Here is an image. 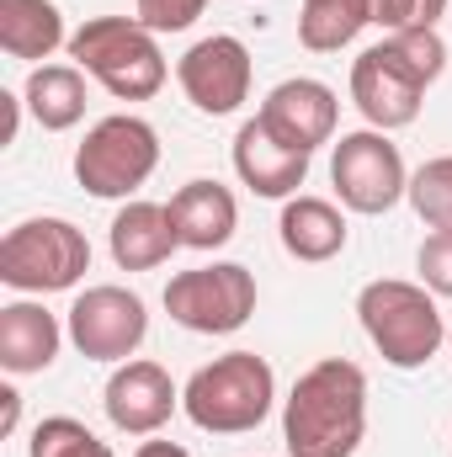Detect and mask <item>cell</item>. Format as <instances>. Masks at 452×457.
<instances>
[{
	"label": "cell",
	"mask_w": 452,
	"mask_h": 457,
	"mask_svg": "<svg viewBox=\"0 0 452 457\" xmlns=\"http://www.w3.org/2000/svg\"><path fill=\"white\" fill-rule=\"evenodd\" d=\"M362 436H367V372L346 356L314 361L282 404L288 457H356Z\"/></svg>",
	"instance_id": "cell-1"
},
{
	"label": "cell",
	"mask_w": 452,
	"mask_h": 457,
	"mask_svg": "<svg viewBox=\"0 0 452 457\" xmlns=\"http://www.w3.org/2000/svg\"><path fill=\"white\" fill-rule=\"evenodd\" d=\"M277 404V372L255 351H229L197 367L181 388V410L197 431L213 436H245L255 431Z\"/></svg>",
	"instance_id": "cell-2"
},
{
	"label": "cell",
	"mask_w": 452,
	"mask_h": 457,
	"mask_svg": "<svg viewBox=\"0 0 452 457\" xmlns=\"http://www.w3.org/2000/svg\"><path fill=\"white\" fill-rule=\"evenodd\" d=\"M356 320H362L367 341L378 345V356L389 367H399V372L426 367L442 351V341H448L437 293L426 282H399V277L367 282L356 293Z\"/></svg>",
	"instance_id": "cell-3"
},
{
	"label": "cell",
	"mask_w": 452,
	"mask_h": 457,
	"mask_svg": "<svg viewBox=\"0 0 452 457\" xmlns=\"http://www.w3.org/2000/svg\"><path fill=\"white\" fill-rule=\"evenodd\" d=\"M70 59L96 75L117 102H149L171 75L155 32L138 16H91L80 32H70Z\"/></svg>",
	"instance_id": "cell-4"
},
{
	"label": "cell",
	"mask_w": 452,
	"mask_h": 457,
	"mask_svg": "<svg viewBox=\"0 0 452 457\" xmlns=\"http://www.w3.org/2000/svg\"><path fill=\"white\" fill-rule=\"evenodd\" d=\"M91 271V239L70 219H27L0 239V282L16 293H70Z\"/></svg>",
	"instance_id": "cell-5"
},
{
	"label": "cell",
	"mask_w": 452,
	"mask_h": 457,
	"mask_svg": "<svg viewBox=\"0 0 452 457\" xmlns=\"http://www.w3.org/2000/svg\"><path fill=\"white\" fill-rule=\"evenodd\" d=\"M155 165H160V133L133 112L102 117L75 149V181L102 203L133 197L155 176Z\"/></svg>",
	"instance_id": "cell-6"
},
{
	"label": "cell",
	"mask_w": 452,
	"mask_h": 457,
	"mask_svg": "<svg viewBox=\"0 0 452 457\" xmlns=\"http://www.w3.org/2000/svg\"><path fill=\"white\" fill-rule=\"evenodd\" d=\"M165 314L192 336H234L255 314V277L239 261L176 271L165 282Z\"/></svg>",
	"instance_id": "cell-7"
},
{
	"label": "cell",
	"mask_w": 452,
	"mask_h": 457,
	"mask_svg": "<svg viewBox=\"0 0 452 457\" xmlns=\"http://www.w3.org/2000/svg\"><path fill=\"white\" fill-rule=\"evenodd\" d=\"M331 181H336V197L351 213H389L405 203L410 192V170H405V154L389 133L378 128H356V133H340L336 149H331Z\"/></svg>",
	"instance_id": "cell-8"
},
{
	"label": "cell",
	"mask_w": 452,
	"mask_h": 457,
	"mask_svg": "<svg viewBox=\"0 0 452 457\" xmlns=\"http://www.w3.org/2000/svg\"><path fill=\"white\" fill-rule=\"evenodd\" d=\"M70 341L86 361H128L144 336H149V309L138 293L102 282V287H86L75 303H70Z\"/></svg>",
	"instance_id": "cell-9"
},
{
	"label": "cell",
	"mask_w": 452,
	"mask_h": 457,
	"mask_svg": "<svg viewBox=\"0 0 452 457\" xmlns=\"http://www.w3.org/2000/svg\"><path fill=\"white\" fill-rule=\"evenodd\" d=\"M351 102H356V112L367 117V128L394 133V128H410L421 117L426 80L383 37V43H372V48L356 54V64H351Z\"/></svg>",
	"instance_id": "cell-10"
},
{
	"label": "cell",
	"mask_w": 452,
	"mask_h": 457,
	"mask_svg": "<svg viewBox=\"0 0 452 457\" xmlns=\"http://www.w3.org/2000/svg\"><path fill=\"white\" fill-rule=\"evenodd\" d=\"M176 80L187 91V102L208 117H229L250 102V48L234 32H213L203 43H192L176 64Z\"/></svg>",
	"instance_id": "cell-11"
},
{
	"label": "cell",
	"mask_w": 452,
	"mask_h": 457,
	"mask_svg": "<svg viewBox=\"0 0 452 457\" xmlns=\"http://www.w3.org/2000/svg\"><path fill=\"white\" fill-rule=\"evenodd\" d=\"M261 122L288 144V149H304V154H314L320 144H331L336 138V122H340V102L336 91L325 86V80H309V75H293V80H282V86H272L266 91V102H261Z\"/></svg>",
	"instance_id": "cell-12"
},
{
	"label": "cell",
	"mask_w": 452,
	"mask_h": 457,
	"mask_svg": "<svg viewBox=\"0 0 452 457\" xmlns=\"http://www.w3.org/2000/svg\"><path fill=\"white\" fill-rule=\"evenodd\" d=\"M107 420L122 436H155L176 410H181V388L171 383V372L160 361H122L107 378Z\"/></svg>",
	"instance_id": "cell-13"
},
{
	"label": "cell",
	"mask_w": 452,
	"mask_h": 457,
	"mask_svg": "<svg viewBox=\"0 0 452 457\" xmlns=\"http://www.w3.org/2000/svg\"><path fill=\"white\" fill-rule=\"evenodd\" d=\"M234 176L255 192V197H298V187L309 181V154L304 149H288L261 117L239 122L234 133Z\"/></svg>",
	"instance_id": "cell-14"
},
{
	"label": "cell",
	"mask_w": 452,
	"mask_h": 457,
	"mask_svg": "<svg viewBox=\"0 0 452 457\" xmlns=\"http://www.w3.org/2000/svg\"><path fill=\"white\" fill-rule=\"evenodd\" d=\"M165 208H171V224H176L181 250H219V245L234 239V228H239L234 192H229L224 181H208V176L187 181Z\"/></svg>",
	"instance_id": "cell-15"
},
{
	"label": "cell",
	"mask_w": 452,
	"mask_h": 457,
	"mask_svg": "<svg viewBox=\"0 0 452 457\" xmlns=\"http://www.w3.org/2000/svg\"><path fill=\"white\" fill-rule=\"evenodd\" d=\"M64 325L43 309V303H5L0 309V367L11 378H32V372H48L59 345H64Z\"/></svg>",
	"instance_id": "cell-16"
},
{
	"label": "cell",
	"mask_w": 452,
	"mask_h": 457,
	"mask_svg": "<svg viewBox=\"0 0 452 457\" xmlns=\"http://www.w3.org/2000/svg\"><path fill=\"white\" fill-rule=\"evenodd\" d=\"M181 250L165 203H122L113 219V261L122 271H155Z\"/></svg>",
	"instance_id": "cell-17"
},
{
	"label": "cell",
	"mask_w": 452,
	"mask_h": 457,
	"mask_svg": "<svg viewBox=\"0 0 452 457\" xmlns=\"http://www.w3.org/2000/svg\"><path fill=\"white\" fill-rule=\"evenodd\" d=\"M277 234H282V250L293 261H336L346 250V213L325 197H288L282 203V219H277Z\"/></svg>",
	"instance_id": "cell-18"
},
{
	"label": "cell",
	"mask_w": 452,
	"mask_h": 457,
	"mask_svg": "<svg viewBox=\"0 0 452 457\" xmlns=\"http://www.w3.org/2000/svg\"><path fill=\"white\" fill-rule=\"evenodd\" d=\"M21 102L43 133H64L86 117V70L80 64H38L21 86Z\"/></svg>",
	"instance_id": "cell-19"
},
{
	"label": "cell",
	"mask_w": 452,
	"mask_h": 457,
	"mask_svg": "<svg viewBox=\"0 0 452 457\" xmlns=\"http://www.w3.org/2000/svg\"><path fill=\"white\" fill-rule=\"evenodd\" d=\"M64 43L70 32L54 0H0V48L11 59H48Z\"/></svg>",
	"instance_id": "cell-20"
},
{
	"label": "cell",
	"mask_w": 452,
	"mask_h": 457,
	"mask_svg": "<svg viewBox=\"0 0 452 457\" xmlns=\"http://www.w3.org/2000/svg\"><path fill=\"white\" fill-rule=\"evenodd\" d=\"M362 27H372L367 0H304L298 11V43L309 54H340Z\"/></svg>",
	"instance_id": "cell-21"
},
{
	"label": "cell",
	"mask_w": 452,
	"mask_h": 457,
	"mask_svg": "<svg viewBox=\"0 0 452 457\" xmlns=\"http://www.w3.org/2000/svg\"><path fill=\"white\" fill-rule=\"evenodd\" d=\"M32 457H117L86 420H75V415H48V420H38V431H32Z\"/></svg>",
	"instance_id": "cell-22"
},
{
	"label": "cell",
	"mask_w": 452,
	"mask_h": 457,
	"mask_svg": "<svg viewBox=\"0 0 452 457\" xmlns=\"http://www.w3.org/2000/svg\"><path fill=\"white\" fill-rule=\"evenodd\" d=\"M410 208L426 228H452V154L426 160L415 176H410Z\"/></svg>",
	"instance_id": "cell-23"
},
{
	"label": "cell",
	"mask_w": 452,
	"mask_h": 457,
	"mask_svg": "<svg viewBox=\"0 0 452 457\" xmlns=\"http://www.w3.org/2000/svg\"><path fill=\"white\" fill-rule=\"evenodd\" d=\"M372 27L383 32H410V27H437L448 16V0H367Z\"/></svg>",
	"instance_id": "cell-24"
},
{
	"label": "cell",
	"mask_w": 452,
	"mask_h": 457,
	"mask_svg": "<svg viewBox=\"0 0 452 457\" xmlns=\"http://www.w3.org/2000/svg\"><path fill=\"white\" fill-rule=\"evenodd\" d=\"M208 11V0H133V16L160 37V32H187L197 16Z\"/></svg>",
	"instance_id": "cell-25"
},
{
	"label": "cell",
	"mask_w": 452,
	"mask_h": 457,
	"mask_svg": "<svg viewBox=\"0 0 452 457\" xmlns=\"http://www.w3.org/2000/svg\"><path fill=\"white\" fill-rule=\"evenodd\" d=\"M415 266H421V282H426L437 298H452V228H431V234H426Z\"/></svg>",
	"instance_id": "cell-26"
},
{
	"label": "cell",
	"mask_w": 452,
	"mask_h": 457,
	"mask_svg": "<svg viewBox=\"0 0 452 457\" xmlns=\"http://www.w3.org/2000/svg\"><path fill=\"white\" fill-rule=\"evenodd\" d=\"M16 420H21V394L5 383V388H0V436H11V431H16Z\"/></svg>",
	"instance_id": "cell-27"
},
{
	"label": "cell",
	"mask_w": 452,
	"mask_h": 457,
	"mask_svg": "<svg viewBox=\"0 0 452 457\" xmlns=\"http://www.w3.org/2000/svg\"><path fill=\"white\" fill-rule=\"evenodd\" d=\"M133 457H192L187 447H176V442H138V453Z\"/></svg>",
	"instance_id": "cell-28"
},
{
	"label": "cell",
	"mask_w": 452,
	"mask_h": 457,
	"mask_svg": "<svg viewBox=\"0 0 452 457\" xmlns=\"http://www.w3.org/2000/svg\"><path fill=\"white\" fill-rule=\"evenodd\" d=\"M448 345H452V330H448Z\"/></svg>",
	"instance_id": "cell-29"
}]
</instances>
